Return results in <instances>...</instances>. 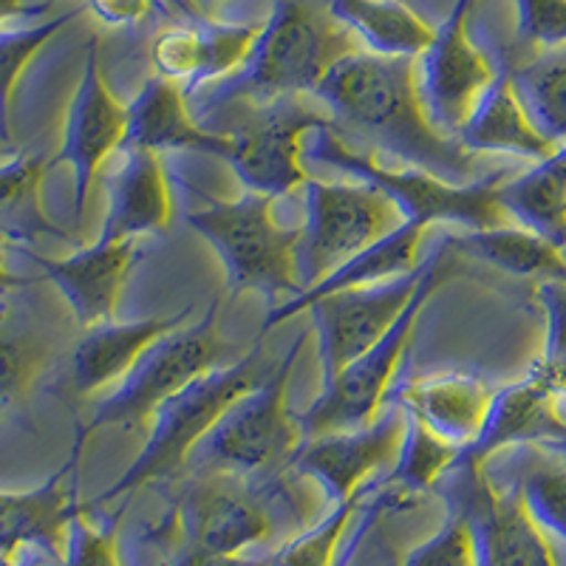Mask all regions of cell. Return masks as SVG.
Here are the masks:
<instances>
[{
  "label": "cell",
  "mask_w": 566,
  "mask_h": 566,
  "mask_svg": "<svg viewBox=\"0 0 566 566\" xmlns=\"http://www.w3.org/2000/svg\"><path fill=\"white\" fill-rule=\"evenodd\" d=\"M88 442L77 428L60 470L32 490H0V549H40L60 560L71 518L85 507L77 502V468Z\"/></svg>",
  "instance_id": "cell-17"
},
{
  "label": "cell",
  "mask_w": 566,
  "mask_h": 566,
  "mask_svg": "<svg viewBox=\"0 0 566 566\" xmlns=\"http://www.w3.org/2000/svg\"><path fill=\"white\" fill-rule=\"evenodd\" d=\"M190 312L193 306L168 317H145V321L128 323L111 321L85 328L71 354V386L83 397L108 386L114 388L156 340L185 326Z\"/></svg>",
  "instance_id": "cell-21"
},
{
  "label": "cell",
  "mask_w": 566,
  "mask_h": 566,
  "mask_svg": "<svg viewBox=\"0 0 566 566\" xmlns=\"http://www.w3.org/2000/svg\"><path fill=\"white\" fill-rule=\"evenodd\" d=\"M493 397V388L476 374L433 371L397 382L391 402L428 424L437 437L448 439L457 448H468L482 431Z\"/></svg>",
  "instance_id": "cell-19"
},
{
  "label": "cell",
  "mask_w": 566,
  "mask_h": 566,
  "mask_svg": "<svg viewBox=\"0 0 566 566\" xmlns=\"http://www.w3.org/2000/svg\"><path fill=\"white\" fill-rule=\"evenodd\" d=\"M49 7L52 0H0V29L14 18H40Z\"/></svg>",
  "instance_id": "cell-44"
},
{
  "label": "cell",
  "mask_w": 566,
  "mask_h": 566,
  "mask_svg": "<svg viewBox=\"0 0 566 566\" xmlns=\"http://www.w3.org/2000/svg\"><path fill=\"white\" fill-rule=\"evenodd\" d=\"M154 0H83V9L99 23L116 29H128L148 18Z\"/></svg>",
  "instance_id": "cell-42"
},
{
  "label": "cell",
  "mask_w": 566,
  "mask_h": 566,
  "mask_svg": "<svg viewBox=\"0 0 566 566\" xmlns=\"http://www.w3.org/2000/svg\"><path fill=\"white\" fill-rule=\"evenodd\" d=\"M352 52L357 49H352L346 34L323 27L301 0H275L244 65L196 91L190 99L199 103L201 116H210L235 105H266L315 94L326 71Z\"/></svg>",
  "instance_id": "cell-2"
},
{
  "label": "cell",
  "mask_w": 566,
  "mask_h": 566,
  "mask_svg": "<svg viewBox=\"0 0 566 566\" xmlns=\"http://www.w3.org/2000/svg\"><path fill=\"white\" fill-rule=\"evenodd\" d=\"M125 148L196 150V154L221 156L224 134L196 123L190 99L179 83L165 77H148L128 103V139Z\"/></svg>",
  "instance_id": "cell-24"
},
{
  "label": "cell",
  "mask_w": 566,
  "mask_h": 566,
  "mask_svg": "<svg viewBox=\"0 0 566 566\" xmlns=\"http://www.w3.org/2000/svg\"><path fill=\"white\" fill-rule=\"evenodd\" d=\"M566 437V419L560 413L558 394L527 374L524 380L495 391L493 406L482 431L468 448H462L453 464H479L488 468L495 453L518 444H544Z\"/></svg>",
  "instance_id": "cell-18"
},
{
  "label": "cell",
  "mask_w": 566,
  "mask_h": 566,
  "mask_svg": "<svg viewBox=\"0 0 566 566\" xmlns=\"http://www.w3.org/2000/svg\"><path fill=\"white\" fill-rule=\"evenodd\" d=\"M9 154H14V150L9 148V145H0V156H9Z\"/></svg>",
  "instance_id": "cell-49"
},
{
  "label": "cell",
  "mask_w": 566,
  "mask_h": 566,
  "mask_svg": "<svg viewBox=\"0 0 566 566\" xmlns=\"http://www.w3.org/2000/svg\"><path fill=\"white\" fill-rule=\"evenodd\" d=\"M205 205L185 216V221L212 247L224 266L227 290L258 292L277 303L303 292L297 272V244L301 230L281 227L275 219V199L261 193H244L239 199H216L196 190Z\"/></svg>",
  "instance_id": "cell-5"
},
{
  "label": "cell",
  "mask_w": 566,
  "mask_h": 566,
  "mask_svg": "<svg viewBox=\"0 0 566 566\" xmlns=\"http://www.w3.org/2000/svg\"><path fill=\"white\" fill-rule=\"evenodd\" d=\"M437 488L444 502L468 515L479 566H560L553 538L530 518L513 488L490 482L488 468L453 464Z\"/></svg>",
  "instance_id": "cell-11"
},
{
  "label": "cell",
  "mask_w": 566,
  "mask_h": 566,
  "mask_svg": "<svg viewBox=\"0 0 566 566\" xmlns=\"http://www.w3.org/2000/svg\"><path fill=\"white\" fill-rule=\"evenodd\" d=\"M23 286H29L27 277H18L14 272H9L7 264H3V258H0V297H7L14 290H23Z\"/></svg>",
  "instance_id": "cell-46"
},
{
  "label": "cell",
  "mask_w": 566,
  "mask_h": 566,
  "mask_svg": "<svg viewBox=\"0 0 566 566\" xmlns=\"http://www.w3.org/2000/svg\"><path fill=\"white\" fill-rule=\"evenodd\" d=\"M219 310L221 303L216 301L199 323H185L156 340L123 380L111 388L108 397L94 402L88 422H77L80 431L91 437L103 428H136L150 422L165 399L219 368L227 352L219 332Z\"/></svg>",
  "instance_id": "cell-7"
},
{
  "label": "cell",
  "mask_w": 566,
  "mask_h": 566,
  "mask_svg": "<svg viewBox=\"0 0 566 566\" xmlns=\"http://www.w3.org/2000/svg\"><path fill=\"white\" fill-rule=\"evenodd\" d=\"M473 3L476 0H457L451 14L433 32L431 45L417 57V85L424 111L431 123L453 139L499 74L468 34Z\"/></svg>",
  "instance_id": "cell-12"
},
{
  "label": "cell",
  "mask_w": 566,
  "mask_h": 566,
  "mask_svg": "<svg viewBox=\"0 0 566 566\" xmlns=\"http://www.w3.org/2000/svg\"><path fill=\"white\" fill-rule=\"evenodd\" d=\"M424 275L422 264L402 277L374 286L346 290L312 303V328L317 335V360H321L323 386L332 382L352 360L382 340L388 328L408 310Z\"/></svg>",
  "instance_id": "cell-13"
},
{
  "label": "cell",
  "mask_w": 566,
  "mask_h": 566,
  "mask_svg": "<svg viewBox=\"0 0 566 566\" xmlns=\"http://www.w3.org/2000/svg\"><path fill=\"white\" fill-rule=\"evenodd\" d=\"M85 9H71V12L57 14V18L40 20L32 27H3L0 29V145L12 142V94L20 74L27 65L43 52V45L63 32L71 20L80 18Z\"/></svg>",
  "instance_id": "cell-32"
},
{
  "label": "cell",
  "mask_w": 566,
  "mask_h": 566,
  "mask_svg": "<svg viewBox=\"0 0 566 566\" xmlns=\"http://www.w3.org/2000/svg\"><path fill=\"white\" fill-rule=\"evenodd\" d=\"M310 332H303L283 360L272 366L266 380L235 399L216 422L210 433L201 439L190 462L212 473H255L281 459H292L303 444L301 422L286 406L292 371L297 366V354Z\"/></svg>",
  "instance_id": "cell-8"
},
{
  "label": "cell",
  "mask_w": 566,
  "mask_h": 566,
  "mask_svg": "<svg viewBox=\"0 0 566 566\" xmlns=\"http://www.w3.org/2000/svg\"><path fill=\"white\" fill-rule=\"evenodd\" d=\"M424 230H428L424 224L406 221V224L397 227L394 232L382 235L380 241H374L368 250L357 252V255L348 258L346 264H340L337 270L323 275L317 283H312L310 290H303L297 297H290V301L272 306L264 328H261V337L266 332H272L275 326H281V323L292 321L301 312H306L312 303L323 301V297L337 295V292L346 290H360V286H374V283H386L413 272L422 264L419 244H422Z\"/></svg>",
  "instance_id": "cell-22"
},
{
  "label": "cell",
  "mask_w": 566,
  "mask_h": 566,
  "mask_svg": "<svg viewBox=\"0 0 566 566\" xmlns=\"http://www.w3.org/2000/svg\"><path fill=\"white\" fill-rule=\"evenodd\" d=\"M328 125H335L332 116L303 105L301 97L247 105L244 119L221 130L224 150L219 159L235 170L244 190L281 199L310 181L303 170L306 136Z\"/></svg>",
  "instance_id": "cell-10"
},
{
  "label": "cell",
  "mask_w": 566,
  "mask_h": 566,
  "mask_svg": "<svg viewBox=\"0 0 566 566\" xmlns=\"http://www.w3.org/2000/svg\"><path fill=\"white\" fill-rule=\"evenodd\" d=\"M406 428V408L388 402L380 417L363 428L306 439L290 464L301 476L315 479L332 507H337L363 495L368 479L377 476L380 470L394 468Z\"/></svg>",
  "instance_id": "cell-15"
},
{
  "label": "cell",
  "mask_w": 566,
  "mask_h": 566,
  "mask_svg": "<svg viewBox=\"0 0 566 566\" xmlns=\"http://www.w3.org/2000/svg\"><path fill=\"white\" fill-rule=\"evenodd\" d=\"M513 88L535 128L553 145L566 142V49H553L510 71Z\"/></svg>",
  "instance_id": "cell-30"
},
{
  "label": "cell",
  "mask_w": 566,
  "mask_h": 566,
  "mask_svg": "<svg viewBox=\"0 0 566 566\" xmlns=\"http://www.w3.org/2000/svg\"><path fill=\"white\" fill-rule=\"evenodd\" d=\"M128 139V103H119L99 69L97 40L85 49V65L65 111L63 136L57 154L49 159V170L69 165L74 179V216L83 219L91 185L105 161L125 148Z\"/></svg>",
  "instance_id": "cell-14"
},
{
  "label": "cell",
  "mask_w": 566,
  "mask_h": 566,
  "mask_svg": "<svg viewBox=\"0 0 566 566\" xmlns=\"http://www.w3.org/2000/svg\"><path fill=\"white\" fill-rule=\"evenodd\" d=\"M179 547L207 549L219 555H247L272 533L266 510L230 490L201 488L176 510Z\"/></svg>",
  "instance_id": "cell-23"
},
{
  "label": "cell",
  "mask_w": 566,
  "mask_h": 566,
  "mask_svg": "<svg viewBox=\"0 0 566 566\" xmlns=\"http://www.w3.org/2000/svg\"><path fill=\"white\" fill-rule=\"evenodd\" d=\"M399 566H479L476 535L468 515L448 504L442 527L417 544Z\"/></svg>",
  "instance_id": "cell-38"
},
{
  "label": "cell",
  "mask_w": 566,
  "mask_h": 566,
  "mask_svg": "<svg viewBox=\"0 0 566 566\" xmlns=\"http://www.w3.org/2000/svg\"><path fill=\"white\" fill-rule=\"evenodd\" d=\"M49 555L40 549H0V566H45Z\"/></svg>",
  "instance_id": "cell-45"
},
{
  "label": "cell",
  "mask_w": 566,
  "mask_h": 566,
  "mask_svg": "<svg viewBox=\"0 0 566 566\" xmlns=\"http://www.w3.org/2000/svg\"><path fill=\"white\" fill-rule=\"evenodd\" d=\"M303 207L306 221L297 244L303 290L406 224L397 207L363 181H321L310 176L303 185Z\"/></svg>",
  "instance_id": "cell-9"
},
{
  "label": "cell",
  "mask_w": 566,
  "mask_h": 566,
  "mask_svg": "<svg viewBox=\"0 0 566 566\" xmlns=\"http://www.w3.org/2000/svg\"><path fill=\"white\" fill-rule=\"evenodd\" d=\"M513 490L524 510L553 541L566 544V462L535 464L524 470Z\"/></svg>",
  "instance_id": "cell-35"
},
{
  "label": "cell",
  "mask_w": 566,
  "mask_h": 566,
  "mask_svg": "<svg viewBox=\"0 0 566 566\" xmlns=\"http://www.w3.org/2000/svg\"><path fill=\"white\" fill-rule=\"evenodd\" d=\"M150 65H154L156 77L179 83L190 97L201 74V29L170 27L156 34L150 43Z\"/></svg>",
  "instance_id": "cell-39"
},
{
  "label": "cell",
  "mask_w": 566,
  "mask_h": 566,
  "mask_svg": "<svg viewBox=\"0 0 566 566\" xmlns=\"http://www.w3.org/2000/svg\"><path fill=\"white\" fill-rule=\"evenodd\" d=\"M535 303L544 312V348L530 374L560 397L566 394V281H538Z\"/></svg>",
  "instance_id": "cell-37"
},
{
  "label": "cell",
  "mask_w": 566,
  "mask_h": 566,
  "mask_svg": "<svg viewBox=\"0 0 566 566\" xmlns=\"http://www.w3.org/2000/svg\"><path fill=\"white\" fill-rule=\"evenodd\" d=\"M457 255L459 252L453 250L451 239H442L431 255H424V275L417 295L411 297L399 321L388 328V335L377 346L363 352L357 360L348 363L335 380L326 382L321 388V397L297 417L303 442L328 437V433L354 431V428H363V424L380 417L388 394H391L394 377L399 371V363L406 357L408 343L417 332L419 317H422L424 306L431 303V297L453 277Z\"/></svg>",
  "instance_id": "cell-6"
},
{
  "label": "cell",
  "mask_w": 566,
  "mask_h": 566,
  "mask_svg": "<svg viewBox=\"0 0 566 566\" xmlns=\"http://www.w3.org/2000/svg\"><path fill=\"white\" fill-rule=\"evenodd\" d=\"M459 451L462 448H457L448 439L437 437L428 424H422L419 419H413L408 413L406 439H402L397 462L388 470L386 482L394 484V488L411 490V493L437 488L444 473L453 468Z\"/></svg>",
  "instance_id": "cell-33"
},
{
  "label": "cell",
  "mask_w": 566,
  "mask_h": 566,
  "mask_svg": "<svg viewBox=\"0 0 566 566\" xmlns=\"http://www.w3.org/2000/svg\"><path fill=\"white\" fill-rule=\"evenodd\" d=\"M199 29L201 74L196 80V88L190 91V97H193L196 91L230 77V74H235L244 65V60L252 52V45H255L258 32H261V23H219V20H205Z\"/></svg>",
  "instance_id": "cell-36"
},
{
  "label": "cell",
  "mask_w": 566,
  "mask_h": 566,
  "mask_svg": "<svg viewBox=\"0 0 566 566\" xmlns=\"http://www.w3.org/2000/svg\"><path fill=\"white\" fill-rule=\"evenodd\" d=\"M515 34L538 49H566V0H513Z\"/></svg>",
  "instance_id": "cell-41"
},
{
  "label": "cell",
  "mask_w": 566,
  "mask_h": 566,
  "mask_svg": "<svg viewBox=\"0 0 566 566\" xmlns=\"http://www.w3.org/2000/svg\"><path fill=\"white\" fill-rule=\"evenodd\" d=\"M170 566H272L270 558H250V555H219L196 547H179Z\"/></svg>",
  "instance_id": "cell-43"
},
{
  "label": "cell",
  "mask_w": 566,
  "mask_h": 566,
  "mask_svg": "<svg viewBox=\"0 0 566 566\" xmlns=\"http://www.w3.org/2000/svg\"><path fill=\"white\" fill-rule=\"evenodd\" d=\"M174 219L170 181L159 154L145 148H123V165L105 185V219L99 241H139L168 230Z\"/></svg>",
  "instance_id": "cell-20"
},
{
  "label": "cell",
  "mask_w": 566,
  "mask_h": 566,
  "mask_svg": "<svg viewBox=\"0 0 566 566\" xmlns=\"http://www.w3.org/2000/svg\"><path fill=\"white\" fill-rule=\"evenodd\" d=\"M507 219L566 250V142L522 176L499 185Z\"/></svg>",
  "instance_id": "cell-26"
},
{
  "label": "cell",
  "mask_w": 566,
  "mask_h": 566,
  "mask_svg": "<svg viewBox=\"0 0 566 566\" xmlns=\"http://www.w3.org/2000/svg\"><path fill=\"white\" fill-rule=\"evenodd\" d=\"M270 371L272 366L255 343L235 363L212 368L205 377L181 388L179 394L165 399L159 411L150 417L148 442L142 444V451L136 453V459L128 464L123 476L116 479L108 490H103L94 502H88V507L119 504L145 484L179 473L190 462L201 439L224 417L227 408L235 399L244 397L247 391L261 386Z\"/></svg>",
  "instance_id": "cell-4"
},
{
  "label": "cell",
  "mask_w": 566,
  "mask_h": 566,
  "mask_svg": "<svg viewBox=\"0 0 566 566\" xmlns=\"http://www.w3.org/2000/svg\"><path fill=\"white\" fill-rule=\"evenodd\" d=\"M306 161L328 165L343 170L354 181L374 187L386 196L402 221L413 224H453L464 232L495 230L513 224L504 207L499 205V185L507 181V174H490L470 185H451L419 168H388L377 154L354 150L335 125L317 128L306 136Z\"/></svg>",
  "instance_id": "cell-3"
},
{
  "label": "cell",
  "mask_w": 566,
  "mask_h": 566,
  "mask_svg": "<svg viewBox=\"0 0 566 566\" xmlns=\"http://www.w3.org/2000/svg\"><path fill=\"white\" fill-rule=\"evenodd\" d=\"M49 174V159L34 154L0 156V252L23 250L40 235L71 241L43 212L40 187Z\"/></svg>",
  "instance_id": "cell-28"
},
{
  "label": "cell",
  "mask_w": 566,
  "mask_h": 566,
  "mask_svg": "<svg viewBox=\"0 0 566 566\" xmlns=\"http://www.w3.org/2000/svg\"><path fill=\"white\" fill-rule=\"evenodd\" d=\"M457 142L468 154H510L530 161L547 159L558 150V145H553L530 119L527 108L515 94L510 71L495 74L476 108L470 111L459 128Z\"/></svg>",
  "instance_id": "cell-25"
},
{
  "label": "cell",
  "mask_w": 566,
  "mask_h": 566,
  "mask_svg": "<svg viewBox=\"0 0 566 566\" xmlns=\"http://www.w3.org/2000/svg\"><path fill=\"white\" fill-rule=\"evenodd\" d=\"M60 566H123L116 549V524H99L88 515V504L69 524Z\"/></svg>",
  "instance_id": "cell-40"
},
{
  "label": "cell",
  "mask_w": 566,
  "mask_h": 566,
  "mask_svg": "<svg viewBox=\"0 0 566 566\" xmlns=\"http://www.w3.org/2000/svg\"><path fill=\"white\" fill-rule=\"evenodd\" d=\"M337 27L352 32L371 54L417 60L437 29L402 0H326Z\"/></svg>",
  "instance_id": "cell-27"
},
{
  "label": "cell",
  "mask_w": 566,
  "mask_h": 566,
  "mask_svg": "<svg viewBox=\"0 0 566 566\" xmlns=\"http://www.w3.org/2000/svg\"><path fill=\"white\" fill-rule=\"evenodd\" d=\"M45 346L27 315L0 297V413L27 397L43 371Z\"/></svg>",
  "instance_id": "cell-31"
},
{
  "label": "cell",
  "mask_w": 566,
  "mask_h": 566,
  "mask_svg": "<svg viewBox=\"0 0 566 566\" xmlns=\"http://www.w3.org/2000/svg\"><path fill=\"white\" fill-rule=\"evenodd\" d=\"M541 448H544L547 453H553V457H558L560 462H566V437L553 439V442H544Z\"/></svg>",
  "instance_id": "cell-47"
},
{
  "label": "cell",
  "mask_w": 566,
  "mask_h": 566,
  "mask_svg": "<svg viewBox=\"0 0 566 566\" xmlns=\"http://www.w3.org/2000/svg\"><path fill=\"white\" fill-rule=\"evenodd\" d=\"M363 495L346 504L332 507V513L317 522L315 527L303 530L292 541H286L275 555L272 566H337L340 560V544L346 538V530L352 524L354 513L360 510Z\"/></svg>",
  "instance_id": "cell-34"
},
{
  "label": "cell",
  "mask_w": 566,
  "mask_h": 566,
  "mask_svg": "<svg viewBox=\"0 0 566 566\" xmlns=\"http://www.w3.org/2000/svg\"><path fill=\"white\" fill-rule=\"evenodd\" d=\"M448 239H451L453 250L459 255L479 258V261L507 272V275L566 281L564 250L518 224H504L482 232H462V235H448Z\"/></svg>",
  "instance_id": "cell-29"
},
{
  "label": "cell",
  "mask_w": 566,
  "mask_h": 566,
  "mask_svg": "<svg viewBox=\"0 0 566 566\" xmlns=\"http://www.w3.org/2000/svg\"><path fill=\"white\" fill-rule=\"evenodd\" d=\"M190 3H193L196 9H210L212 3H219V0H190Z\"/></svg>",
  "instance_id": "cell-48"
},
{
  "label": "cell",
  "mask_w": 566,
  "mask_h": 566,
  "mask_svg": "<svg viewBox=\"0 0 566 566\" xmlns=\"http://www.w3.org/2000/svg\"><path fill=\"white\" fill-rule=\"evenodd\" d=\"M312 97L346 134L371 142V154L386 150L408 168L428 170L451 185L476 181L473 154L444 136L424 111L417 60L352 52L326 71Z\"/></svg>",
  "instance_id": "cell-1"
},
{
  "label": "cell",
  "mask_w": 566,
  "mask_h": 566,
  "mask_svg": "<svg viewBox=\"0 0 566 566\" xmlns=\"http://www.w3.org/2000/svg\"><path fill=\"white\" fill-rule=\"evenodd\" d=\"M34 264L43 270L45 281H52L63 301L69 303L77 326L94 328L111 323L116 315V303L123 295L130 270L142 258L139 241H94L88 247L69 252L63 258H45L40 252L23 250Z\"/></svg>",
  "instance_id": "cell-16"
}]
</instances>
